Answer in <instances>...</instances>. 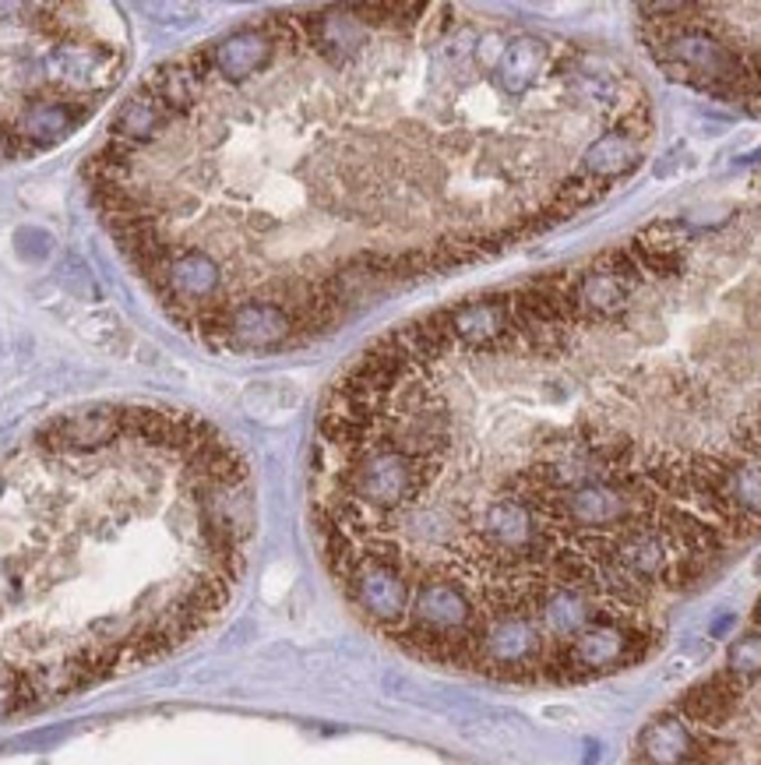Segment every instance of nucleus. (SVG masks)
Listing matches in <instances>:
<instances>
[{"label":"nucleus","instance_id":"obj_11","mask_svg":"<svg viewBox=\"0 0 761 765\" xmlns=\"http://www.w3.org/2000/svg\"><path fill=\"white\" fill-rule=\"evenodd\" d=\"M726 671L729 677H740V681H754L761 677V631H748L734 639L726 652Z\"/></svg>","mask_w":761,"mask_h":765},{"label":"nucleus","instance_id":"obj_2","mask_svg":"<svg viewBox=\"0 0 761 765\" xmlns=\"http://www.w3.org/2000/svg\"><path fill=\"white\" fill-rule=\"evenodd\" d=\"M631 519H634L631 498L621 487L610 480H585L553 498L550 515H547V533L558 540V533L567 525V530L602 536V533L624 530V522Z\"/></svg>","mask_w":761,"mask_h":765},{"label":"nucleus","instance_id":"obj_4","mask_svg":"<svg viewBox=\"0 0 761 765\" xmlns=\"http://www.w3.org/2000/svg\"><path fill=\"white\" fill-rule=\"evenodd\" d=\"M532 617H536V625H539V631H543V639L550 646V657L558 649H564L571 639H575V635H582L585 628L593 625V621H599L596 600L585 593V589H575V586H550L543 593V600L536 603Z\"/></svg>","mask_w":761,"mask_h":765},{"label":"nucleus","instance_id":"obj_10","mask_svg":"<svg viewBox=\"0 0 761 765\" xmlns=\"http://www.w3.org/2000/svg\"><path fill=\"white\" fill-rule=\"evenodd\" d=\"M719 498L734 505L737 512L761 515V470L754 466H729L723 476Z\"/></svg>","mask_w":761,"mask_h":765},{"label":"nucleus","instance_id":"obj_12","mask_svg":"<svg viewBox=\"0 0 761 765\" xmlns=\"http://www.w3.org/2000/svg\"><path fill=\"white\" fill-rule=\"evenodd\" d=\"M737 625V614H719L716 621H712V625H709V639H723V635H729V628H734Z\"/></svg>","mask_w":761,"mask_h":765},{"label":"nucleus","instance_id":"obj_5","mask_svg":"<svg viewBox=\"0 0 761 765\" xmlns=\"http://www.w3.org/2000/svg\"><path fill=\"white\" fill-rule=\"evenodd\" d=\"M698 738L680 712L653 716L639 734V765H694Z\"/></svg>","mask_w":761,"mask_h":765},{"label":"nucleus","instance_id":"obj_14","mask_svg":"<svg viewBox=\"0 0 761 765\" xmlns=\"http://www.w3.org/2000/svg\"><path fill=\"white\" fill-rule=\"evenodd\" d=\"M754 571H758V576H761V557H758V565H754Z\"/></svg>","mask_w":761,"mask_h":765},{"label":"nucleus","instance_id":"obj_9","mask_svg":"<svg viewBox=\"0 0 761 765\" xmlns=\"http://www.w3.org/2000/svg\"><path fill=\"white\" fill-rule=\"evenodd\" d=\"M634 166H639V141L624 138L621 131L599 135L582 155V177L589 181H613Z\"/></svg>","mask_w":761,"mask_h":765},{"label":"nucleus","instance_id":"obj_1","mask_svg":"<svg viewBox=\"0 0 761 765\" xmlns=\"http://www.w3.org/2000/svg\"><path fill=\"white\" fill-rule=\"evenodd\" d=\"M648 649V635L634 625H624L617 617L593 621L582 635H575L564 649H558L547 663L550 677H585V674H607L621 671L628 663H639Z\"/></svg>","mask_w":761,"mask_h":765},{"label":"nucleus","instance_id":"obj_6","mask_svg":"<svg viewBox=\"0 0 761 765\" xmlns=\"http://www.w3.org/2000/svg\"><path fill=\"white\" fill-rule=\"evenodd\" d=\"M634 279L613 273V268H593V273L578 276L571 282V304H575L578 317H610L628 308Z\"/></svg>","mask_w":761,"mask_h":765},{"label":"nucleus","instance_id":"obj_8","mask_svg":"<svg viewBox=\"0 0 761 765\" xmlns=\"http://www.w3.org/2000/svg\"><path fill=\"white\" fill-rule=\"evenodd\" d=\"M737 706V688L729 677H709L702 684L684 692L680 698V716L691 723H702V727H719L729 720V712Z\"/></svg>","mask_w":761,"mask_h":765},{"label":"nucleus","instance_id":"obj_3","mask_svg":"<svg viewBox=\"0 0 761 765\" xmlns=\"http://www.w3.org/2000/svg\"><path fill=\"white\" fill-rule=\"evenodd\" d=\"M663 57L680 71L702 74L712 85H726L740 78V57L705 28H674L663 39Z\"/></svg>","mask_w":761,"mask_h":765},{"label":"nucleus","instance_id":"obj_7","mask_svg":"<svg viewBox=\"0 0 761 765\" xmlns=\"http://www.w3.org/2000/svg\"><path fill=\"white\" fill-rule=\"evenodd\" d=\"M550 50L543 39L536 36H515L512 46H507V54L501 60L497 68V85L504 89V95H512V100H518V95H526L532 85L539 71H543Z\"/></svg>","mask_w":761,"mask_h":765},{"label":"nucleus","instance_id":"obj_13","mask_svg":"<svg viewBox=\"0 0 761 765\" xmlns=\"http://www.w3.org/2000/svg\"><path fill=\"white\" fill-rule=\"evenodd\" d=\"M754 621H758V625H761V600H758V607H754Z\"/></svg>","mask_w":761,"mask_h":765}]
</instances>
